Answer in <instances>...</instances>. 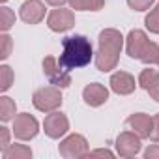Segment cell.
<instances>
[{"instance_id": "26", "label": "cell", "mask_w": 159, "mask_h": 159, "mask_svg": "<svg viewBox=\"0 0 159 159\" xmlns=\"http://www.w3.org/2000/svg\"><path fill=\"white\" fill-rule=\"evenodd\" d=\"M150 139H152L153 142H159V112L153 116V127H152V135H150Z\"/></svg>"}, {"instance_id": "10", "label": "cell", "mask_w": 159, "mask_h": 159, "mask_svg": "<svg viewBox=\"0 0 159 159\" xmlns=\"http://www.w3.org/2000/svg\"><path fill=\"white\" fill-rule=\"evenodd\" d=\"M109 84H111V90L114 94H118V96H129L137 88L135 77L131 73H127V71H116V73H112Z\"/></svg>"}, {"instance_id": "27", "label": "cell", "mask_w": 159, "mask_h": 159, "mask_svg": "<svg viewBox=\"0 0 159 159\" xmlns=\"http://www.w3.org/2000/svg\"><path fill=\"white\" fill-rule=\"evenodd\" d=\"M146 92L152 96V99H155V101L159 103V77L155 79V83H153V84H152V86H150Z\"/></svg>"}, {"instance_id": "6", "label": "cell", "mask_w": 159, "mask_h": 159, "mask_svg": "<svg viewBox=\"0 0 159 159\" xmlns=\"http://www.w3.org/2000/svg\"><path fill=\"white\" fill-rule=\"evenodd\" d=\"M38 131H39V124H38V120L32 114L21 112V114H17L13 118V129H11V133L15 135V139H19V140H30V139H34L38 135Z\"/></svg>"}, {"instance_id": "3", "label": "cell", "mask_w": 159, "mask_h": 159, "mask_svg": "<svg viewBox=\"0 0 159 159\" xmlns=\"http://www.w3.org/2000/svg\"><path fill=\"white\" fill-rule=\"evenodd\" d=\"M32 103L41 112H52L62 107V94L56 86H43L38 88L32 96Z\"/></svg>"}, {"instance_id": "2", "label": "cell", "mask_w": 159, "mask_h": 159, "mask_svg": "<svg viewBox=\"0 0 159 159\" xmlns=\"http://www.w3.org/2000/svg\"><path fill=\"white\" fill-rule=\"evenodd\" d=\"M92 58H94V49L86 36H69L62 41V54L58 62L67 71L88 66Z\"/></svg>"}, {"instance_id": "23", "label": "cell", "mask_w": 159, "mask_h": 159, "mask_svg": "<svg viewBox=\"0 0 159 159\" xmlns=\"http://www.w3.org/2000/svg\"><path fill=\"white\" fill-rule=\"evenodd\" d=\"M11 47H13L11 38H10L6 32H2V36H0V58L6 60V58L11 54Z\"/></svg>"}, {"instance_id": "18", "label": "cell", "mask_w": 159, "mask_h": 159, "mask_svg": "<svg viewBox=\"0 0 159 159\" xmlns=\"http://www.w3.org/2000/svg\"><path fill=\"white\" fill-rule=\"evenodd\" d=\"M157 60H159V45L155 41H148L146 49L140 54V62L152 66V64H157Z\"/></svg>"}, {"instance_id": "20", "label": "cell", "mask_w": 159, "mask_h": 159, "mask_svg": "<svg viewBox=\"0 0 159 159\" xmlns=\"http://www.w3.org/2000/svg\"><path fill=\"white\" fill-rule=\"evenodd\" d=\"M144 25H146V28H148L152 34H159V4H155V6L150 10V13H148L146 19H144Z\"/></svg>"}, {"instance_id": "14", "label": "cell", "mask_w": 159, "mask_h": 159, "mask_svg": "<svg viewBox=\"0 0 159 159\" xmlns=\"http://www.w3.org/2000/svg\"><path fill=\"white\" fill-rule=\"evenodd\" d=\"M83 99H84V103L90 105V107H101V105L107 103V99H109V90H107L103 84H99V83H92V84L84 86V90H83Z\"/></svg>"}, {"instance_id": "15", "label": "cell", "mask_w": 159, "mask_h": 159, "mask_svg": "<svg viewBox=\"0 0 159 159\" xmlns=\"http://www.w3.org/2000/svg\"><path fill=\"white\" fill-rule=\"evenodd\" d=\"M4 159H30L32 157V150L25 144H10L4 152H2Z\"/></svg>"}, {"instance_id": "16", "label": "cell", "mask_w": 159, "mask_h": 159, "mask_svg": "<svg viewBox=\"0 0 159 159\" xmlns=\"http://www.w3.org/2000/svg\"><path fill=\"white\" fill-rule=\"evenodd\" d=\"M69 6L75 11H99L105 0H69Z\"/></svg>"}, {"instance_id": "8", "label": "cell", "mask_w": 159, "mask_h": 159, "mask_svg": "<svg viewBox=\"0 0 159 159\" xmlns=\"http://www.w3.org/2000/svg\"><path fill=\"white\" fill-rule=\"evenodd\" d=\"M47 26L52 30V32H67L75 26V15L71 10H66V8H56L49 13L47 17Z\"/></svg>"}, {"instance_id": "9", "label": "cell", "mask_w": 159, "mask_h": 159, "mask_svg": "<svg viewBox=\"0 0 159 159\" xmlns=\"http://www.w3.org/2000/svg\"><path fill=\"white\" fill-rule=\"evenodd\" d=\"M140 137L135 131H124L116 139V153L120 157H135L140 152Z\"/></svg>"}, {"instance_id": "4", "label": "cell", "mask_w": 159, "mask_h": 159, "mask_svg": "<svg viewBox=\"0 0 159 159\" xmlns=\"http://www.w3.org/2000/svg\"><path fill=\"white\" fill-rule=\"evenodd\" d=\"M43 73L49 79V83L56 88H67L71 84V77L69 71L54 58V56H45L43 58Z\"/></svg>"}, {"instance_id": "7", "label": "cell", "mask_w": 159, "mask_h": 159, "mask_svg": "<svg viewBox=\"0 0 159 159\" xmlns=\"http://www.w3.org/2000/svg\"><path fill=\"white\" fill-rule=\"evenodd\" d=\"M43 131H45V135L51 137V139H60V137H64V135L69 131V120H67V116H66L64 112H60V111L49 112V114L45 116V120H43Z\"/></svg>"}, {"instance_id": "29", "label": "cell", "mask_w": 159, "mask_h": 159, "mask_svg": "<svg viewBox=\"0 0 159 159\" xmlns=\"http://www.w3.org/2000/svg\"><path fill=\"white\" fill-rule=\"evenodd\" d=\"M144 157H146V159H159V144L150 146V148L144 152Z\"/></svg>"}, {"instance_id": "22", "label": "cell", "mask_w": 159, "mask_h": 159, "mask_svg": "<svg viewBox=\"0 0 159 159\" xmlns=\"http://www.w3.org/2000/svg\"><path fill=\"white\" fill-rule=\"evenodd\" d=\"M13 84V71L10 66H0V90L2 92H8Z\"/></svg>"}, {"instance_id": "19", "label": "cell", "mask_w": 159, "mask_h": 159, "mask_svg": "<svg viewBox=\"0 0 159 159\" xmlns=\"http://www.w3.org/2000/svg\"><path fill=\"white\" fill-rule=\"evenodd\" d=\"M159 77V71L157 69H142L140 71V75H139V86L142 88V90H148L153 83H155V79Z\"/></svg>"}, {"instance_id": "21", "label": "cell", "mask_w": 159, "mask_h": 159, "mask_svg": "<svg viewBox=\"0 0 159 159\" xmlns=\"http://www.w3.org/2000/svg\"><path fill=\"white\" fill-rule=\"evenodd\" d=\"M13 25H15V13L10 8L2 6V8H0V30L8 32Z\"/></svg>"}, {"instance_id": "32", "label": "cell", "mask_w": 159, "mask_h": 159, "mask_svg": "<svg viewBox=\"0 0 159 159\" xmlns=\"http://www.w3.org/2000/svg\"><path fill=\"white\" fill-rule=\"evenodd\" d=\"M157 66H159V60H157Z\"/></svg>"}, {"instance_id": "1", "label": "cell", "mask_w": 159, "mask_h": 159, "mask_svg": "<svg viewBox=\"0 0 159 159\" xmlns=\"http://www.w3.org/2000/svg\"><path fill=\"white\" fill-rule=\"evenodd\" d=\"M124 47V36L116 28L101 30L98 38V52H96V67L103 73L112 71L118 66L120 52Z\"/></svg>"}, {"instance_id": "28", "label": "cell", "mask_w": 159, "mask_h": 159, "mask_svg": "<svg viewBox=\"0 0 159 159\" xmlns=\"http://www.w3.org/2000/svg\"><path fill=\"white\" fill-rule=\"evenodd\" d=\"M114 153L111 152V150H103V148H99V150H94V152H88V157H112Z\"/></svg>"}, {"instance_id": "13", "label": "cell", "mask_w": 159, "mask_h": 159, "mask_svg": "<svg viewBox=\"0 0 159 159\" xmlns=\"http://www.w3.org/2000/svg\"><path fill=\"white\" fill-rule=\"evenodd\" d=\"M127 125L131 131H135L140 139H150L152 127H153V116L144 112H135L127 118Z\"/></svg>"}, {"instance_id": "24", "label": "cell", "mask_w": 159, "mask_h": 159, "mask_svg": "<svg viewBox=\"0 0 159 159\" xmlns=\"http://www.w3.org/2000/svg\"><path fill=\"white\" fill-rule=\"evenodd\" d=\"M155 4V0H127V6L135 11H146Z\"/></svg>"}, {"instance_id": "5", "label": "cell", "mask_w": 159, "mask_h": 159, "mask_svg": "<svg viewBox=\"0 0 159 159\" xmlns=\"http://www.w3.org/2000/svg\"><path fill=\"white\" fill-rule=\"evenodd\" d=\"M58 152L62 157L66 159H79V157H88V142L83 135H67L60 144H58Z\"/></svg>"}, {"instance_id": "31", "label": "cell", "mask_w": 159, "mask_h": 159, "mask_svg": "<svg viewBox=\"0 0 159 159\" xmlns=\"http://www.w3.org/2000/svg\"><path fill=\"white\" fill-rule=\"evenodd\" d=\"M0 2H2V4H4V2H8V0H0Z\"/></svg>"}, {"instance_id": "12", "label": "cell", "mask_w": 159, "mask_h": 159, "mask_svg": "<svg viewBox=\"0 0 159 159\" xmlns=\"http://www.w3.org/2000/svg\"><path fill=\"white\" fill-rule=\"evenodd\" d=\"M148 36H146V32H142V30H131L129 34H127V38H125V52L131 56V58H137V60H140V54H142V51L146 49V45H148Z\"/></svg>"}, {"instance_id": "11", "label": "cell", "mask_w": 159, "mask_h": 159, "mask_svg": "<svg viewBox=\"0 0 159 159\" xmlns=\"http://www.w3.org/2000/svg\"><path fill=\"white\" fill-rule=\"evenodd\" d=\"M19 17L26 25H38L45 19V4L39 0H26L19 10Z\"/></svg>"}, {"instance_id": "30", "label": "cell", "mask_w": 159, "mask_h": 159, "mask_svg": "<svg viewBox=\"0 0 159 159\" xmlns=\"http://www.w3.org/2000/svg\"><path fill=\"white\" fill-rule=\"evenodd\" d=\"M45 2H47L49 6H54V8H60V6H64L66 2H69V0H45Z\"/></svg>"}, {"instance_id": "25", "label": "cell", "mask_w": 159, "mask_h": 159, "mask_svg": "<svg viewBox=\"0 0 159 159\" xmlns=\"http://www.w3.org/2000/svg\"><path fill=\"white\" fill-rule=\"evenodd\" d=\"M8 146H10V129L2 125L0 127V150L4 152Z\"/></svg>"}, {"instance_id": "17", "label": "cell", "mask_w": 159, "mask_h": 159, "mask_svg": "<svg viewBox=\"0 0 159 159\" xmlns=\"http://www.w3.org/2000/svg\"><path fill=\"white\" fill-rule=\"evenodd\" d=\"M15 111H17V107H15V101L11 98H8V96L0 98V120L2 122L13 120L15 118Z\"/></svg>"}]
</instances>
